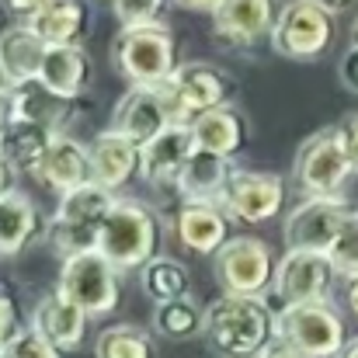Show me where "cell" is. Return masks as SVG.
Here are the masks:
<instances>
[{
  "label": "cell",
  "instance_id": "3",
  "mask_svg": "<svg viewBox=\"0 0 358 358\" xmlns=\"http://www.w3.org/2000/svg\"><path fill=\"white\" fill-rule=\"evenodd\" d=\"M119 195H112L108 188L87 181L66 195H59V206L45 227V237L49 247L59 254V257H73V254H84V250H94L98 247V234L112 213Z\"/></svg>",
  "mask_w": 358,
  "mask_h": 358
},
{
  "label": "cell",
  "instance_id": "48",
  "mask_svg": "<svg viewBox=\"0 0 358 358\" xmlns=\"http://www.w3.org/2000/svg\"><path fill=\"white\" fill-rule=\"evenodd\" d=\"M105 3H115V0H105Z\"/></svg>",
  "mask_w": 358,
  "mask_h": 358
},
{
  "label": "cell",
  "instance_id": "17",
  "mask_svg": "<svg viewBox=\"0 0 358 358\" xmlns=\"http://www.w3.org/2000/svg\"><path fill=\"white\" fill-rule=\"evenodd\" d=\"M174 234L192 254L213 257L230 240L227 209L216 199H181L174 213Z\"/></svg>",
  "mask_w": 358,
  "mask_h": 358
},
{
  "label": "cell",
  "instance_id": "47",
  "mask_svg": "<svg viewBox=\"0 0 358 358\" xmlns=\"http://www.w3.org/2000/svg\"><path fill=\"white\" fill-rule=\"evenodd\" d=\"M352 45H358V14H355V21H352Z\"/></svg>",
  "mask_w": 358,
  "mask_h": 358
},
{
  "label": "cell",
  "instance_id": "14",
  "mask_svg": "<svg viewBox=\"0 0 358 358\" xmlns=\"http://www.w3.org/2000/svg\"><path fill=\"white\" fill-rule=\"evenodd\" d=\"M278 0H220L213 7V31L230 49H250L271 38Z\"/></svg>",
  "mask_w": 358,
  "mask_h": 358
},
{
  "label": "cell",
  "instance_id": "43",
  "mask_svg": "<svg viewBox=\"0 0 358 358\" xmlns=\"http://www.w3.org/2000/svg\"><path fill=\"white\" fill-rule=\"evenodd\" d=\"M181 7H188V10H209L213 14V7L220 3V0H178Z\"/></svg>",
  "mask_w": 358,
  "mask_h": 358
},
{
  "label": "cell",
  "instance_id": "45",
  "mask_svg": "<svg viewBox=\"0 0 358 358\" xmlns=\"http://www.w3.org/2000/svg\"><path fill=\"white\" fill-rule=\"evenodd\" d=\"M338 358H358V338H352V341L341 348V355H338Z\"/></svg>",
  "mask_w": 358,
  "mask_h": 358
},
{
  "label": "cell",
  "instance_id": "15",
  "mask_svg": "<svg viewBox=\"0 0 358 358\" xmlns=\"http://www.w3.org/2000/svg\"><path fill=\"white\" fill-rule=\"evenodd\" d=\"M174 122H171V112H167L164 91L157 84V87H129L119 98L115 112H112V125L108 129L122 132L136 146H146L150 139H157Z\"/></svg>",
  "mask_w": 358,
  "mask_h": 358
},
{
  "label": "cell",
  "instance_id": "22",
  "mask_svg": "<svg viewBox=\"0 0 358 358\" xmlns=\"http://www.w3.org/2000/svg\"><path fill=\"white\" fill-rule=\"evenodd\" d=\"M10 94H14V122H31V125H42V129L56 132V136H63V129L70 125L73 112H77V101L52 94L38 80L10 87Z\"/></svg>",
  "mask_w": 358,
  "mask_h": 358
},
{
  "label": "cell",
  "instance_id": "31",
  "mask_svg": "<svg viewBox=\"0 0 358 358\" xmlns=\"http://www.w3.org/2000/svg\"><path fill=\"white\" fill-rule=\"evenodd\" d=\"M202 313L192 299H174V303H157L153 310V331L167 341H188L202 334Z\"/></svg>",
  "mask_w": 358,
  "mask_h": 358
},
{
  "label": "cell",
  "instance_id": "12",
  "mask_svg": "<svg viewBox=\"0 0 358 358\" xmlns=\"http://www.w3.org/2000/svg\"><path fill=\"white\" fill-rule=\"evenodd\" d=\"M227 216H234L247 227H257V223H268L282 213L285 206V185L278 174H268V171H243V167H230L227 174V185L216 199Z\"/></svg>",
  "mask_w": 358,
  "mask_h": 358
},
{
  "label": "cell",
  "instance_id": "40",
  "mask_svg": "<svg viewBox=\"0 0 358 358\" xmlns=\"http://www.w3.org/2000/svg\"><path fill=\"white\" fill-rule=\"evenodd\" d=\"M257 358H306V355H299V352H296L289 341L275 338V341H271V345H268V348H264V352H261Z\"/></svg>",
  "mask_w": 358,
  "mask_h": 358
},
{
  "label": "cell",
  "instance_id": "46",
  "mask_svg": "<svg viewBox=\"0 0 358 358\" xmlns=\"http://www.w3.org/2000/svg\"><path fill=\"white\" fill-rule=\"evenodd\" d=\"M0 91H10V80H7V73H3V66H0Z\"/></svg>",
  "mask_w": 358,
  "mask_h": 358
},
{
  "label": "cell",
  "instance_id": "18",
  "mask_svg": "<svg viewBox=\"0 0 358 358\" xmlns=\"http://www.w3.org/2000/svg\"><path fill=\"white\" fill-rule=\"evenodd\" d=\"M195 153V139L188 132V125H171L164 129L157 139H150L143 146V160H139V178L150 185V188H174L178 192V181H181V171L188 164V157Z\"/></svg>",
  "mask_w": 358,
  "mask_h": 358
},
{
  "label": "cell",
  "instance_id": "39",
  "mask_svg": "<svg viewBox=\"0 0 358 358\" xmlns=\"http://www.w3.org/2000/svg\"><path fill=\"white\" fill-rule=\"evenodd\" d=\"M14 125V94L10 91H0V139L3 132Z\"/></svg>",
  "mask_w": 358,
  "mask_h": 358
},
{
  "label": "cell",
  "instance_id": "44",
  "mask_svg": "<svg viewBox=\"0 0 358 358\" xmlns=\"http://www.w3.org/2000/svg\"><path fill=\"white\" fill-rule=\"evenodd\" d=\"M317 3H320V7H327L331 14H341V10H348L355 0H317Z\"/></svg>",
  "mask_w": 358,
  "mask_h": 358
},
{
  "label": "cell",
  "instance_id": "49",
  "mask_svg": "<svg viewBox=\"0 0 358 358\" xmlns=\"http://www.w3.org/2000/svg\"><path fill=\"white\" fill-rule=\"evenodd\" d=\"M0 358H3V355H0Z\"/></svg>",
  "mask_w": 358,
  "mask_h": 358
},
{
  "label": "cell",
  "instance_id": "4",
  "mask_svg": "<svg viewBox=\"0 0 358 358\" xmlns=\"http://www.w3.org/2000/svg\"><path fill=\"white\" fill-rule=\"evenodd\" d=\"M112 63L132 87H157L171 80L178 63V42L167 24L122 28L112 45Z\"/></svg>",
  "mask_w": 358,
  "mask_h": 358
},
{
  "label": "cell",
  "instance_id": "26",
  "mask_svg": "<svg viewBox=\"0 0 358 358\" xmlns=\"http://www.w3.org/2000/svg\"><path fill=\"white\" fill-rule=\"evenodd\" d=\"M28 28L52 49V45H80L87 31V3L84 0H49Z\"/></svg>",
  "mask_w": 358,
  "mask_h": 358
},
{
  "label": "cell",
  "instance_id": "2",
  "mask_svg": "<svg viewBox=\"0 0 358 358\" xmlns=\"http://www.w3.org/2000/svg\"><path fill=\"white\" fill-rule=\"evenodd\" d=\"M160 243H164V230H160L157 213L139 199H115L98 234V250L119 271H132V268H146L150 261H157Z\"/></svg>",
  "mask_w": 358,
  "mask_h": 358
},
{
  "label": "cell",
  "instance_id": "10",
  "mask_svg": "<svg viewBox=\"0 0 358 358\" xmlns=\"http://www.w3.org/2000/svg\"><path fill=\"white\" fill-rule=\"evenodd\" d=\"M278 338L306 358H338L348 345L345 320L327 299L278 310Z\"/></svg>",
  "mask_w": 358,
  "mask_h": 358
},
{
  "label": "cell",
  "instance_id": "41",
  "mask_svg": "<svg viewBox=\"0 0 358 358\" xmlns=\"http://www.w3.org/2000/svg\"><path fill=\"white\" fill-rule=\"evenodd\" d=\"M345 306H348V313L358 320V275H355V278H348V289H345Z\"/></svg>",
  "mask_w": 358,
  "mask_h": 358
},
{
  "label": "cell",
  "instance_id": "37",
  "mask_svg": "<svg viewBox=\"0 0 358 358\" xmlns=\"http://www.w3.org/2000/svg\"><path fill=\"white\" fill-rule=\"evenodd\" d=\"M0 3H3V10H7L17 24H28V21H31L49 0H0Z\"/></svg>",
  "mask_w": 358,
  "mask_h": 358
},
{
  "label": "cell",
  "instance_id": "21",
  "mask_svg": "<svg viewBox=\"0 0 358 358\" xmlns=\"http://www.w3.org/2000/svg\"><path fill=\"white\" fill-rule=\"evenodd\" d=\"M188 132L195 139V150L216 153L223 160H234L250 143V125L243 119V112H237L234 105H223V108H213V112L199 115L188 125Z\"/></svg>",
  "mask_w": 358,
  "mask_h": 358
},
{
  "label": "cell",
  "instance_id": "6",
  "mask_svg": "<svg viewBox=\"0 0 358 358\" xmlns=\"http://www.w3.org/2000/svg\"><path fill=\"white\" fill-rule=\"evenodd\" d=\"M56 292H63L70 303H77L87 317H108V313H115L122 299L119 268L98 247L63 257Z\"/></svg>",
  "mask_w": 358,
  "mask_h": 358
},
{
  "label": "cell",
  "instance_id": "33",
  "mask_svg": "<svg viewBox=\"0 0 358 358\" xmlns=\"http://www.w3.org/2000/svg\"><path fill=\"white\" fill-rule=\"evenodd\" d=\"M171 0H115V17L122 28H139V24H160V14L167 10Z\"/></svg>",
  "mask_w": 358,
  "mask_h": 358
},
{
  "label": "cell",
  "instance_id": "27",
  "mask_svg": "<svg viewBox=\"0 0 358 358\" xmlns=\"http://www.w3.org/2000/svg\"><path fill=\"white\" fill-rule=\"evenodd\" d=\"M52 139H56V132H49V129H42V125L14 122V125L3 132V139H0V153H3V160L10 164L14 174L35 178V171H38V164H42V157H45V150H49Z\"/></svg>",
  "mask_w": 358,
  "mask_h": 358
},
{
  "label": "cell",
  "instance_id": "42",
  "mask_svg": "<svg viewBox=\"0 0 358 358\" xmlns=\"http://www.w3.org/2000/svg\"><path fill=\"white\" fill-rule=\"evenodd\" d=\"M14 188V171H10V164L3 160V153H0V195H7Z\"/></svg>",
  "mask_w": 358,
  "mask_h": 358
},
{
  "label": "cell",
  "instance_id": "36",
  "mask_svg": "<svg viewBox=\"0 0 358 358\" xmlns=\"http://www.w3.org/2000/svg\"><path fill=\"white\" fill-rule=\"evenodd\" d=\"M338 80H341L345 91L358 94V45H348V49H345V56H341V63H338Z\"/></svg>",
  "mask_w": 358,
  "mask_h": 358
},
{
  "label": "cell",
  "instance_id": "8",
  "mask_svg": "<svg viewBox=\"0 0 358 358\" xmlns=\"http://www.w3.org/2000/svg\"><path fill=\"white\" fill-rule=\"evenodd\" d=\"M268 42L285 59H299V63L317 59L334 42V14L317 0H289L278 7Z\"/></svg>",
  "mask_w": 358,
  "mask_h": 358
},
{
  "label": "cell",
  "instance_id": "16",
  "mask_svg": "<svg viewBox=\"0 0 358 358\" xmlns=\"http://www.w3.org/2000/svg\"><path fill=\"white\" fill-rule=\"evenodd\" d=\"M87 160H91V181L108 188L112 195H119L125 185H132L139 178L143 146H136L115 129H105L87 143Z\"/></svg>",
  "mask_w": 358,
  "mask_h": 358
},
{
  "label": "cell",
  "instance_id": "20",
  "mask_svg": "<svg viewBox=\"0 0 358 358\" xmlns=\"http://www.w3.org/2000/svg\"><path fill=\"white\" fill-rule=\"evenodd\" d=\"M31 331L42 334L59 352H77L87 334V313L77 303H70L63 292H49L31 310Z\"/></svg>",
  "mask_w": 358,
  "mask_h": 358
},
{
  "label": "cell",
  "instance_id": "34",
  "mask_svg": "<svg viewBox=\"0 0 358 358\" xmlns=\"http://www.w3.org/2000/svg\"><path fill=\"white\" fill-rule=\"evenodd\" d=\"M0 355L3 358H59L63 352L59 348H52L42 334H35L31 327H24V331H17L3 348H0Z\"/></svg>",
  "mask_w": 358,
  "mask_h": 358
},
{
  "label": "cell",
  "instance_id": "24",
  "mask_svg": "<svg viewBox=\"0 0 358 358\" xmlns=\"http://www.w3.org/2000/svg\"><path fill=\"white\" fill-rule=\"evenodd\" d=\"M49 45L28 28V24H10L0 31V66L10 80V87H21L28 80H38L42 59Z\"/></svg>",
  "mask_w": 358,
  "mask_h": 358
},
{
  "label": "cell",
  "instance_id": "13",
  "mask_svg": "<svg viewBox=\"0 0 358 358\" xmlns=\"http://www.w3.org/2000/svg\"><path fill=\"white\" fill-rule=\"evenodd\" d=\"M352 206L341 195H324V199H303L296 209H289L282 223V237L289 250H317L327 254L338 237L341 223L348 220Z\"/></svg>",
  "mask_w": 358,
  "mask_h": 358
},
{
  "label": "cell",
  "instance_id": "32",
  "mask_svg": "<svg viewBox=\"0 0 358 358\" xmlns=\"http://www.w3.org/2000/svg\"><path fill=\"white\" fill-rule=\"evenodd\" d=\"M327 257H331L338 275H345V278H355L358 275V209H352L348 220L341 223V230H338V237L331 243Z\"/></svg>",
  "mask_w": 358,
  "mask_h": 358
},
{
  "label": "cell",
  "instance_id": "5",
  "mask_svg": "<svg viewBox=\"0 0 358 358\" xmlns=\"http://www.w3.org/2000/svg\"><path fill=\"white\" fill-rule=\"evenodd\" d=\"M160 91H164L171 122L174 125H192L199 115L230 105L234 80L216 63H181L171 73V80L160 84Z\"/></svg>",
  "mask_w": 358,
  "mask_h": 358
},
{
  "label": "cell",
  "instance_id": "23",
  "mask_svg": "<svg viewBox=\"0 0 358 358\" xmlns=\"http://www.w3.org/2000/svg\"><path fill=\"white\" fill-rule=\"evenodd\" d=\"M87 80H91V56L84 52V45H52L45 52L38 84H45L52 94L77 101L84 94Z\"/></svg>",
  "mask_w": 358,
  "mask_h": 358
},
{
  "label": "cell",
  "instance_id": "19",
  "mask_svg": "<svg viewBox=\"0 0 358 358\" xmlns=\"http://www.w3.org/2000/svg\"><path fill=\"white\" fill-rule=\"evenodd\" d=\"M31 181H38L56 199L66 195V192H73V188H80V185H87L91 181L87 146L77 143L73 136H56L49 143V150H45V157H42V164H38V171H35Z\"/></svg>",
  "mask_w": 358,
  "mask_h": 358
},
{
  "label": "cell",
  "instance_id": "38",
  "mask_svg": "<svg viewBox=\"0 0 358 358\" xmlns=\"http://www.w3.org/2000/svg\"><path fill=\"white\" fill-rule=\"evenodd\" d=\"M21 327H17V310H14V303L7 299V296H0V348L17 334Z\"/></svg>",
  "mask_w": 358,
  "mask_h": 358
},
{
  "label": "cell",
  "instance_id": "35",
  "mask_svg": "<svg viewBox=\"0 0 358 358\" xmlns=\"http://www.w3.org/2000/svg\"><path fill=\"white\" fill-rule=\"evenodd\" d=\"M338 132H341V143H345L352 174H358V112H352V115H345V119L338 122Z\"/></svg>",
  "mask_w": 358,
  "mask_h": 358
},
{
  "label": "cell",
  "instance_id": "25",
  "mask_svg": "<svg viewBox=\"0 0 358 358\" xmlns=\"http://www.w3.org/2000/svg\"><path fill=\"white\" fill-rule=\"evenodd\" d=\"M38 234H42V216L35 202L17 188L0 195V257H17Z\"/></svg>",
  "mask_w": 358,
  "mask_h": 358
},
{
  "label": "cell",
  "instance_id": "11",
  "mask_svg": "<svg viewBox=\"0 0 358 358\" xmlns=\"http://www.w3.org/2000/svg\"><path fill=\"white\" fill-rule=\"evenodd\" d=\"M334 264L327 254L317 250H285L275 264V282H271V296L278 299V306H299V303H320L331 296L334 289Z\"/></svg>",
  "mask_w": 358,
  "mask_h": 358
},
{
  "label": "cell",
  "instance_id": "7",
  "mask_svg": "<svg viewBox=\"0 0 358 358\" xmlns=\"http://www.w3.org/2000/svg\"><path fill=\"white\" fill-rule=\"evenodd\" d=\"M352 178V164L341 143L338 125H327L313 132L292 160V181L306 199H324V195H341V188Z\"/></svg>",
  "mask_w": 358,
  "mask_h": 358
},
{
  "label": "cell",
  "instance_id": "30",
  "mask_svg": "<svg viewBox=\"0 0 358 358\" xmlns=\"http://www.w3.org/2000/svg\"><path fill=\"white\" fill-rule=\"evenodd\" d=\"M94 358H157V348H153L150 331L136 324H115L98 334Z\"/></svg>",
  "mask_w": 358,
  "mask_h": 358
},
{
  "label": "cell",
  "instance_id": "29",
  "mask_svg": "<svg viewBox=\"0 0 358 358\" xmlns=\"http://www.w3.org/2000/svg\"><path fill=\"white\" fill-rule=\"evenodd\" d=\"M143 289L153 303H174V299H188L192 278L188 268L174 257H157L143 268Z\"/></svg>",
  "mask_w": 358,
  "mask_h": 358
},
{
  "label": "cell",
  "instance_id": "9",
  "mask_svg": "<svg viewBox=\"0 0 358 358\" xmlns=\"http://www.w3.org/2000/svg\"><path fill=\"white\" fill-rule=\"evenodd\" d=\"M275 254L257 237H230L213 254V275L223 296H268L275 282Z\"/></svg>",
  "mask_w": 358,
  "mask_h": 358
},
{
  "label": "cell",
  "instance_id": "28",
  "mask_svg": "<svg viewBox=\"0 0 358 358\" xmlns=\"http://www.w3.org/2000/svg\"><path fill=\"white\" fill-rule=\"evenodd\" d=\"M227 174H230V160L216 157V153H206V150H195L181 171V181H178V195L181 199H220L223 185H227Z\"/></svg>",
  "mask_w": 358,
  "mask_h": 358
},
{
  "label": "cell",
  "instance_id": "1",
  "mask_svg": "<svg viewBox=\"0 0 358 358\" xmlns=\"http://www.w3.org/2000/svg\"><path fill=\"white\" fill-rule=\"evenodd\" d=\"M202 334L223 358H257L278 338V313L261 296H220L202 313Z\"/></svg>",
  "mask_w": 358,
  "mask_h": 358
}]
</instances>
